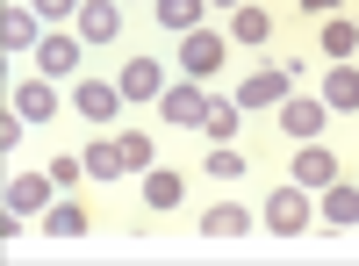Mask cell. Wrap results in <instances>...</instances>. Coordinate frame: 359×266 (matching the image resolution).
<instances>
[{"instance_id":"8992f818","label":"cell","mask_w":359,"mask_h":266,"mask_svg":"<svg viewBox=\"0 0 359 266\" xmlns=\"http://www.w3.org/2000/svg\"><path fill=\"white\" fill-rule=\"evenodd\" d=\"M72 29H79V44H115L123 36V8H115V0H86L72 15Z\"/></svg>"},{"instance_id":"9a60e30c","label":"cell","mask_w":359,"mask_h":266,"mask_svg":"<svg viewBox=\"0 0 359 266\" xmlns=\"http://www.w3.org/2000/svg\"><path fill=\"white\" fill-rule=\"evenodd\" d=\"M245 230H252L245 201H208V209H201V238H245Z\"/></svg>"},{"instance_id":"5b68a950","label":"cell","mask_w":359,"mask_h":266,"mask_svg":"<svg viewBox=\"0 0 359 266\" xmlns=\"http://www.w3.org/2000/svg\"><path fill=\"white\" fill-rule=\"evenodd\" d=\"M158 115H165L172 130H201V115H208L201 79H180V86H165V94H158Z\"/></svg>"},{"instance_id":"52a82bcc","label":"cell","mask_w":359,"mask_h":266,"mask_svg":"<svg viewBox=\"0 0 359 266\" xmlns=\"http://www.w3.org/2000/svg\"><path fill=\"white\" fill-rule=\"evenodd\" d=\"M115 86H123V101H158L165 94V72H158V58H123Z\"/></svg>"},{"instance_id":"3957f363","label":"cell","mask_w":359,"mask_h":266,"mask_svg":"<svg viewBox=\"0 0 359 266\" xmlns=\"http://www.w3.org/2000/svg\"><path fill=\"white\" fill-rule=\"evenodd\" d=\"M72 108L86 115V123H101V130H108L130 101H123V86H115V79H72Z\"/></svg>"},{"instance_id":"d6986e66","label":"cell","mask_w":359,"mask_h":266,"mask_svg":"<svg viewBox=\"0 0 359 266\" xmlns=\"http://www.w3.org/2000/svg\"><path fill=\"white\" fill-rule=\"evenodd\" d=\"M79 159H86V180H115V173H130V166H123V144H115V137H94Z\"/></svg>"},{"instance_id":"ba28073f","label":"cell","mask_w":359,"mask_h":266,"mask_svg":"<svg viewBox=\"0 0 359 266\" xmlns=\"http://www.w3.org/2000/svg\"><path fill=\"white\" fill-rule=\"evenodd\" d=\"M50 173H15V180H8V216H43L50 209Z\"/></svg>"},{"instance_id":"4316f807","label":"cell","mask_w":359,"mask_h":266,"mask_svg":"<svg viewBox=\"0 0 359 266\" xmlns=\"http://www.w3.org/2000/svg\"><path fill=\"white\" fill-rule=\"evenodd\" d=\"M29 8H36L43 22H65V15H79V8H86V0H29Z\"/></svg>"},{"instance_id":"30bf717a","label":"cell","mask_w":359,"mask_h":266,"mask_svg":"<svg viewBox=\"0 0 359 266\" xmlns=\"http://www.w3.org/2000/svg\"><path fill=\"white\" fill-rule=\"evenodd\" d=\"M15 115H22V123H50V115H57V79H22L15 86Z\"/></svg>"},{"instance_id":"9c48e42d","label":"cell","mask_w":359,"mask_h":266,"mask_svg":"<svg viewBox=\"0 0 359 266\" xmlns=\"http://www.w3.org/2000/svg\"><path fill=\"white\" fill-rule=\"evenodd\" d=\"M287 94H294V72H252L237 86V108H280Z\"/></svg>"},{"instance_id":"7c38bea8","label":"cell","mask_w":359,"mask_h":266,"mask_svg":"<svg viewBox=\"0 0 359 266\" xmlns=\"http://www.w3.org/2000/svg\"><path fill=\"white\" fill-rule=\"evenodd\" d=\"M316 216L331 223V230H359V187H352V180H331L323 201H316Z\"/></svg>"},{"instance_id":"ac0fdd59","label":"cell","mask_w":359,"mask_h":266,"mask_svg":"<svg viewBox=\"0 0 359 266\" xmlns=\"http://www.w3.org/2000/svg\"><path fill=\"white\" fill-rule=\"evenodd\" d=\"M237 130H245V108H237V101H208L201 137H208V144H237Z\"/></svg>"},{"instance_id":"603a6c76","label":"cell","mask_w":359,"mask_h":266,"mask_svg":"<svg viewBox=\"0 0 359 266\" xmlns=\"http://www.w3.org/2000/svg\"><path fill=\"white\" fill-rule=\"evenodd\" d=\"M359 51V29L338 22V15H323V58H352Z\"/></svg>"},{"instance_id":"277c9868","label":"cell","mask_w":359,"mask_h":266,"mask_svg":"<svg viewBox=\"0 0 359 266\" xmlns=\"http://www.w3.org/2000/svg\"><path fill=\"white\" fill-rule=\"evenodd\" d=\"M223 51H230V36H216V29H187V36H180V72L208 79V72L223 65Z\"/></svg>"},{"instance_id":"83f0119b","label":"cell","mask_w":359,"mask_h":266,"mask_svg":"<svg viewBox=\"0 0 359 266\" xmlns=\"http://www.w3.org/2000/svg\"><path fill=\"white\" fill-rule=\"evenodd\" d=\"M338 8V0H302V15H331Z\"/></svg>"},{"instance_id":"484cf974","label":"cell","mask_w":359,"mask_h":266,"mask_svg":"<svg viewBox=\"0 0 359 266\" xmlns=\"http://www.w3.org/2000/svg\"><path fill=\"white\" fill-rule=\"evenodd\" d=\"M50 180H57V187H72V180H86V159H79V152H65V159H50Z\"/></svg>"},{"instance_id":"2e32d148","label":"cell","mask_w":359,"mask_h":266,"mask_svg":"<svg viewBox=\"0 0 359 266\" xmlns=\"http://www.w3.org/2000/svg\"><path fill=\"white\" fill-rule=\"evenodd\" d=\"M180 201H187V173H172V166L144 173V209H180Z\"/></svg>"},{"instance_id":"4fadbf2b","label":"cell","mask_w":359,"mask_h":266,"mask_svg":"<svg viewBox=\"0 0 359 266\" xmlns=\"http://www.w3.org/2000/svg\"><path fill=\"white\" fill-rule=\"evenodd\" d=\"M294 180H302L309 194H323L331 180H345V173H338V159L323 152V144H302V152H294Z\"/></svg>"},{"instance_id":"6da1fadb","label":"cell","mask_w":359,"mask_h":266,"mask_svg":"<svg viewBox=\"0 0 359 266\" xmlns=\"http://www.w3.org/2000/svg\"><path fill=\"white\" fill-rule=\"evenodd\" d=\"M266 230H273V238H302V230H316V194L302 187V180H287V187H273L266 194Z\"/></svg>"},{"instance_id":"5bb4252c","label":"cell","mask_w":359,"mask_h":266,"mask_svg":"<svg viewBox=\"0 0 359 266\" xmlns=\"http://www.w3.org/2000/svg\"><path fill=\"white\" fill-rule=\"evenodd\" d=\"M0 44H8V58L36 51V44H43V15H36V8H8V22H0Z\"/></svg>"},{"instance_id":"e0dca14e","label":"cell","mask_w":359,"mask_h":266,"mask_svg":"<svg viewBox=\"0 0 359 266\" xmlns=\"http://www.w3.org/2000/svg\"><path fill=\"white\" fill-rule=\"evenodd\" d=\"M323 101H331V115H352V108H359V65H352V58H338V65H331Z\"/></svg>"},{"instance_id":"d4e9b609","label":"cell","mask_w":359,"mask_h":266,"mask_svg":"<svg viewBox=\"0 0 359 266\" xmlns=\"http://www.w3.org/2000/svg\"><path fill=\"white\" fill-rule=\"evenodd\" d=\"M208 180H237V173H245V152H237V144H208Z\"/></svg>"},{"instance_id":"7a4b0ae2","label":"cell","mask_w":359,"mask_h":266,"mask_svg":"<svg viewBox=\"0 0 359 266\" xmlns=\"http://www.w3.org/2000/svg\"><path fill=\"white\" fill-rule=\"evenodd\" d=\"M323 123H331V101H323V94H287V101H280V130H287L294 144H316Z\"/></svg>"},{"instance_id":"ffe728a7","label":"cell","mask_w":359,"mask_h":266,"mask_svg":"<svg viewBox=\"0 0 359 266\" xmlns=\"http://www.w3.org/2000/svg\"><path fill=\"white\" fill-rule=\"evenodd\" d=\"M266 36H273V15L266 8H252V0L230 8V44H266Z\"/></svg>"},{"instance_id":"cb8c5ba5","label":"cell","mask_w":359,"mask_h":266,"mask_svg":"<svg viewBox=\"0 0 359 266\" xmlns=\"http://www.w3.org/2000/svg\"><path fill=\"white\" fill-rule=\"evenodd\" d=\"M115 144H123V166H130V173H151V166H158V152H151V137H144V130H123Z\"/></svg>"},{"instance_id":"7402d4cb","label":"cell","mask_w":359,"mask_h":266,"mask_svg":"<svg viewBox=\"0 0 359 266\" xmlns=\"http://www.w3.org/2000/svg\"><path fill=\"white\" fill-rule=\"evenodd\" d=\"M201 15H208V0H158V22L172 29V36H187V29H201Z\"/></svg>"},{"instance_id":"8fae6325","label":"cell","mask_w":359,"mask_h":266,"mask_svg":"<svg viewBox=\"0 0 359 266\" xmlns=\"http://www.w3.org/2000/svg\"><path fill=\"white\" fill-rule=\"evenodd\" d=\"M29 58H36L43 79H72V72H79V36H43Z\"/></svg>"},{"instance_id":"44dd1931","label":"cell","mask_w":359,"mask_h":266,"mask_svg":"<svg viewBox=\"0 0 359 266\" xmlns=\"http://www.w3.org/2000/svg\"><path fill=\"white\" fill-rule=\"evenodd\" d=\"M43 230H50V238H86V209H79V201H50Z\"/></svg>"},{"instance_id":"f1b7e54d","label":"cell","mask_w":359,"mask_h":266,"mask_svg":"<svg viewBox=\"0 0 359 266\" xmlns=\"http://www.w3.org/2000/svg\"><path fill=\"white\" fill-rule=\"evenodd\" d=\"M216 8H245V0H216Z\"/></svg>"}]
</instances>
